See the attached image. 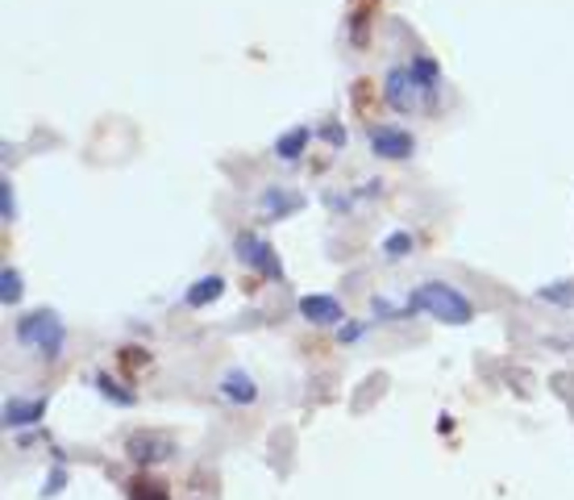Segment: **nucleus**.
<instances>
[{
    "mask_svg": "<svg viewBox=\"0 0 574 500\" xmlns=\"http://www.w3.org/2000/svg\"><path fill=\"white\" fill-rule=\"evenodd\" d=\"M0 217H4V221L17 217V205H13V188H9V183H0Z\"/></svg>",
    "mask_w": 574,
    "mask_h": 500,
    "instance_id": "19",
    "label": "nucleus"
},
{
    "mask_svg": "<svg viewBox=\"0 0 574 500\" xmlns=\"http://www.w3.org/2000/svg\"><path fill=\"white\" fill-rule=\"evenodd\" d=\"M42 413H46L42 401H9L4 404V426H34Z\"/></svg>",
    "mask_w": 574,
    "mask_h": 500,
    "instance_id": "10",
    "label": "nucleus"
},
{
    "mask_svg": "<svg viewBox=\"0 0 574 500\" xmlns=\"http://www.w3.org/2000/svg\"><path fill=\"white\" fill-rule=\"evenodd\" d=\"M17 338L25 342V346H38L42 354H55L63 351V321L55 318V313H30V318H21V326H17Z\"/></svg>",
    "mask_w": 574,
    "mask_h": 500,
    "instance_id": "2",
    "label": "nucleus"
},
{
    "mask_svg": "<svg viewBox=\"0 0 574 500\" xmlns=\"http://www.w3.org/2000/svg\"><path fill=\"white\" fill-rule=\"evenodd\" d=\"M130 500H171V492H167V484H158V479L138 476L130 484Z\"/></svg>",
    "mask_w": 574,
    "mask_h": 500,
    "instance_id": "13",
    "label": "nucleus"
},
{
    "mask_svg": "<svg viewBox=\"0 0 574 500\" xmlns=\"http://www.w3.org/2000/svg\"><path fill=\"white\" fill-rule=\"evenodd\" d=\"M96 388L105 392L108 401H117V404H133V401H138V396H133V392L117 388V384H113V379H108V376H96Z\"/></svg>",
    "mask_w": 574,
    "mask_h": 500,
    "instance_id": "18",
    "label": "nucleus"
},
{
    "mask_svg": "<svg viewBox=\"0 0 574 500\" xmlns=\"http://www.w3.org/2000/svg\"><path fill=\"white\" fill-rule=\"evenodd\" d=\"M171 454V442L158 438V434H133L130 438V459L133 463H158V459H167Z\"/></svg>",
    "mask_w": 574,
    "mask_h": 500,
    "instance_id": "8",
    "label": "nucleus"
},
{
    "mask_svg": "<svg viewBox=\"0 0 574 500\" xmlns=\"http://www.w3.org/2000/svg\"><path fill=\"white\" fill-rule=\"evenodd\" d=\"M417 75L408 72V67H392L387 72V84H383V97H387V105L400 113H412V105H417Z\"/></svg>",
    "mask_w": 574,
    "mask_h": 500,
    "instance_id": "5",
    "label": "nucleus"
},
{
    "mask_svg": "<svg viewBox=\"0 0 574 500\" xmlns=\"http://www.w3.org/2000/svg\"><path fill=\"white\" fill-rule=\"evenodd\" d=\"M258 208H263L266 221H279V217H287V213L304 208V196H300V192H287V188H266L263 200H258Z\"/></svg>",
    "mask_w": 574,
    "mask_h": 500,
    "instance_id": "7",
    "label": "nucleus"
},
{
    "mask_svg": "<svg viewBox=\"0 0 574 500\" xmlns=\"http://www.w3.org/2000/svg\"><path fill=\"white\" fill-rule=\"evenodd\" d=\"M408 250H412V233H392V238H387V242H383V255L387 258H404Z\"/></svg>",
    "mask_w": 574,
    "mask_h": 500,
    "instance_id": "17",
    "label": "nucleus"
},
{
    "mask_svg": "<svg viewBox=\"0 0 574 500\" xmlns=\"http://www.w3.org/2000/svg\"><path fill=\"white\" fill-rule=\"evenodd\" d=\"M221 292H225V280H221V275H204V280H196L188 288V305L191 309H204V305H213Z\"/></svg>",
    "mask_w": 574,
    "mask_h": 500,
    "instance_id": "11",
    "label": "nucleus"
},
{
    "mask_svg": "<svg viewBox=\"0 0 574 500\" xmlns=\"http://www.w3.org/2000/svg\"><path fill=\"white\" fill-rule=\"evenodd\" d=\"M221 396L233 404H250L254 396H258V388H254V379L246 376V371H225V379H221Z\"/></svg>",
    "mask_w": 574,
    "mask_h": 500,
    "instance_id": "9",
    "label": "nucleus"
},
{
    "mask_svg": "<svg viewBox=\"0 0 574 500\" xmlns=\"http://www.w3.org/2000/svg\"><path fill=\"white\" fill-rule=\"evenodd\" d=\"M325 138H329V142H333V147H342V142H346V134H342V130H337V125H329V130H325Z\"/></svg>",
    "mask_w": 574,
    "mask_h": 500,
    "instance_id": "21",
    "label": "nucleus"
},
{
    "mask_svg": "<svg viewBox=\"0 0 574 500\" xmlns=\"http://www.w3.org/2000/svg\"><path fill=\"white\" fill-rule=\"evenodd\" d=\"M233 250H238V258L246 263V267L263 271L266 280H279V275H283V267H279V258H275V250H271V242H263L258 233H238Z\"/></svg>",
    "mask_w": 574,
    "mask_h": 500,
    "instance_id": "3",
    "label": "nucleus"
},
{
    "mask_svg": "<svg viewBox=\"0 0 574 500\" xmlns=\"http://www.w3.org/2000/svg\"><path fill=\"white\" fill-rule=\"evenodd\" d=\"M63 484H67V476H63V471H50V479L42 484V496H59Z\"/></svg>",
    "mask_w": 574,
    "mask_h": 500,
    "instance_id": "20",
    "label": "nucleus"
},
{
    "mask_svg": "<svg viewBox=\"0 0 574 500\" xmlns=\"http://www.w3.org/2000/svg\"><path fill=\"white\" fill-rule=\"evenodd\" d=\"M0 301H4L9 309L17 305V301H21V275H17L13 267L0 271Z\"/></svg>",
    "mask_w": 574,
    "mask_h": 500,
    "instance_id": "14",
    "label": "nucleus"
},
{
    "mask_svg": "<svg viewBox=\"0 0 574 500\" xmlns=\"http://www.w3.org/2000/svg\"><path fill=\"white\" fill-rule=\"evenodd\" d=\"M300 318L312 321V326H337L346 313H342V305H337L333 296H304L300 301Z\"/></svg>",
    "mask_w": 574,
    "mask_h": 500,
    "instance_id": "6",
    "label": "nucleus"
},
{
    "mask_svg": "<svg viewBox=\"0 0 574 500\" xmlns=\"http://www.w3.org/2000/svg\"><path fill=\"white\" fill-rule=\"evenodd\" d=\"M412 309H425L429 318L445 321V326H467L470 318H475V309H470V301L458 288H450V284H420L417 292H412V301H408V313Z\"/></svg>",
    "mask_w": 574,
    "mask_h": 500,
    "instance_id": "1",
    "label": "nucleus"
},
{
    "mask_svg": "<svg viewBox=\"0 0 574 500\" xmlns=\"http://www.w3.org/2000/svg\"><path fill=\"white\" fill-rule=\"evenodd\" d=\"M371 150L379 155V159H408V155L417 150V142H412V134H408V130H395V125H375V130H371Z\"/></svg>",
    "mask_w": 574,
    "mask_h": 500,
    "instance_id": "4",
    "label": "nucleus"
},
{
    "mask_svg": "<svg viewBox=\"0 0 574 500\" xmlns=\"http://www.w3.org/2000/svg\"><path fill=\"white\" fill-rule=\"evenodd\" d=\"M412 75H417V84L425 92H437V67H433V59H417L412 63Z\"/></svg>",
    "mask_w": 574,
    "mask_h": 500,
    "instance_id": "16",
    "label": "nucleus"
},
{
    "mask_svg": "<svg viewBox=\"0 0 574 500\" xmlns=\"http://www.w3.org/2000/svg\"><path fill=\"white\" fill-rule=\"evenodd\" d=\"M541 301H553V305H570L574 301V280H558V284H545L541 288Z\"/></svg>",
    "mask_w": 574,
    "mask_h": 500,
    "instance_id": "15",
    "label": "nucleus"
},
{
    "mask_svg": "<svg viewBox=\"0 0 574 500\" xmlns=\"http://www.w3.org/2000/svg\"><path fill=\"white\" fill-rule=\"evenodd\" d=\"M304 147H308V125H296V130H287V134L275 142V155L283 163H296L300 155H304Z\"/></svg>",
    "mask_w": 574,
    "mask_h": 500,
    "instance_id": "12",
    "label": "nucleus"
}]
</instances>
